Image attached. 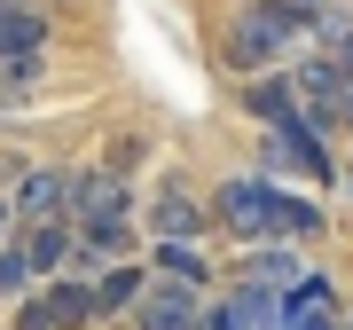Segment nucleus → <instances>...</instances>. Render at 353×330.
<instances>
[{"mask_svg": "<svg viewBox=\"0 0 353 330\" xmlns=\"http://www.w3.org/2000/svg\"><path fill=\"white\" fill-rule=\"evenodd\" d=\"M299 32H306V16L299 8H267V0H252V8H236V24H228V64L236 71H267L275 55L299 48Z\"/></svg>", "mask_w": 353, "mask_h": 330, "instance_id": "1", "label": "nucleus"}, {"mask_svg": "<svg viewBox=\"0 0 353 330\" xmlns=\"http://www.w3.org/2000/svg\"><path fill=\"white\" fill-rule=\"evenodd\" d=\"M212 220L236 244H259V236H275V181H259V173H243V181H220V197H212Z\"/></svg>", "mask_w": 353, "mask_h": 330, "instance_id": "2", "label": "nucleus"}, {"mask_svg": "<svg viewBox=\"0 0 353 330\" xmlns=\"http://www.w3.org/2000/svg\"><path fill=\"white\" fill-rule=\"evenodd\" d=\"M290 95H299V118L306 126H345V71L330 64V55H314V64H299V79H290Z\"/></svg>", "mask_w": 353, "mask_h": 330, "instance_id": "3", "label": "nucleus"}, {"mask_svg": "<svg viewBox=\"0 0 353 330\" xmlns=\"http://www.w3.org/2000/svg\"><path fill=\"white\" fill-rule=\"evenodd\" d=\"M63 213H71V173L63 165H32L24 189L8 197V220H24V229L32 220H63Z\"/></svg>", "mask_w": 353, "mask_h": 330, "instance_id": "4", "label": "nucleus"}, {"mask_svg": "<svg viewBox=\"0 0 353 330\" xmlns=\"http://www.w3.org/2000/svg\"><path fill=\"white\" fill-rule=\"evenodd\" d=\"M259 142H267V165H299V181H322V173H330V157H322V134L306 126V118H290V126L259 134Z\"/></svg>", "mask_w": 353, "mask_h": 330, "instance_id": "5", "label": "nucleus"}, {"mask_svg": "<svg viewBox=\"0 0 353 330\" xmlns=\"http://www.w3.org/2000/svg\"><path fill=\"white\" fill-rule=\"evenodd\" d=\"M196 315H204V299L173 291V283H157V291L134 299V330H196Z\"/></svg>", "mask_w": 353, "mask_h": 330, "instance_id": "6", "label": "nucleus"}, {"mask_svg": "<svg viewBox=\"0 0 353 330\" xmlns=\"http://www.w3.org/2000/svg\"><path fill=\"white\" fill-rule=\"evenodd\" d=\"M8 252L24 260V275H48V283H55V267L71 260V229H63V220H32V229L8 244Z\"/></svg>", "mask_w": 353, "mask_h": 330, "instance_id": "7", "label": "nucleus"}, {"mask_svg": "<svg viewBox=\"0 0 353 330\" xmlns=\"http://www.w3.org/2000/svg\"><path fill=\"white\" fill-rule=\"evenodd\" d=\"M150 229H157V244H196L204 204L181 189V181H165V189H157V204H150Z\"/></svg>", "mask_w": 353, "mask_h": 330, "instance_id": "8", "label": "nucleus"}, {"mask_svg": "<svg viewBox=\"0 0 353 330\" xmlns=\"http://www.w3.org/2000/svg\"><path fill=\"white\" fill-rule=\"evenodd\" d=\"M306 275H314V267H306L299 252H252L236 283H252V291H275V299H290V291H299Z\"/></svg>", "mask_w": 353, "mask_h": 330, "instance_id": "9", "label": "nucleus"}, {"mask_svg": "<svg viewBox=\"0 0 353 330\" xmlns=\"http://www.w3.org/2000/svg\"><path fill=\"white\" fill-rule=\"evenodd\" d=\"M157 283H173V291H204V283H212V260L196 252V244H157Z\"/></svg>", "mask_w": 353, "mask_h": 330, "instance_id": "10", "label": "nucleus"}, {"mask_svg": "<svg viewBox=\"0 0 353 330\" xmlns=\"http://www.w3.org/2000/svg\"><path fill=\"white\" fill-rule=\"evenodd\" d=\"M87 291H94V315H126V307L141 299V267H134V260H110Z\"/></svg>", "mask_w": 353, "mask_h": 330, "instance_id": "11", "label": "nucleus"}, {"mask_svg": "<svg viewBox=\"0 0 353 330\" xmlns=\"http://www.w3.org/2000/svg\"><path fill=\"white\" fill-rule=\"evenodd\" d=\"M243 110L275 134V126H290V118H299V95H290V79H252V87H243Z\"/></svg>", "mask_w": 353, "mask_h": 330, "instance_id": "12", "label": "nucleus"}, {"mask_svg": "<svg viewBox=\"0 0 353 330\" xmlns=\"http://www.w3.org/2000/svg\"><path fill=\"white\" fill-rule=\"evenodd\" d=\"M39 307H48L55 330H87V322H94V291H87V283H63V275L39 291Z\"/></svg>", "mask_w": 353, "mask_h": 330, "instance_id": "13", "label": "nucleus"}, {"mask_svg": "<svg viewBox=\"0 0 353 330\" xmlns=\"http://www.w3.org/2000/svg\"><path fill=\"white\" fill-rule=\"evenodd\" d=\"M39 39H48V16L0 8V64H16V55H39Z\"/></svg>", "mask_w": 353, "mask_h": 330, "instance_id": "14", "label": "nucleus"}, {"mask_svg": "<svg viewBox=\"0 0 353 330\" xmlns=\"http://www.w3.org/2000/svg\"><path fill=\"white\" fill-rule=\"evenodd\" d=\"M322 229V213L306 197H290V189H275V236H314Z\"/></svg>", "mask_w": 353, "mask_h": 330, "instance_id": "15", "label": "nucleus"}, {"mask_svg": "<svg viewBox=\"0 0 353 330\" xmlns=\"http://www.w3.org/2000/svg\"><path fill=\"white\" fill-rule=\"evenodd\" d=\"M32 291V275H24V260L8 252V244H0V299H24Z\"/></svg>", "mask_w": 353, "mask_h": 330, "instance_id": "16", "label": "nucleus"}, {"mask_svg": "<svg viewBox=\"0 0 353 330\" xmlns=\"http://www.w3.org/2000/svg\"><path fill=\"white\" fill-rule=\"evenodd\" d=\"M16 330H55V322H48V307H39V299H24V307H16Z\"/></svg>", "mask_w": 353, "mask_h": 330, "instance_id": "17", "label": "nucleus"}, {"mask_svg": "<svg viewBox=\"0 0 353 330\" xmlns=\"http://www.w3.org/2000/svg\"><path fill=\"white\" fill-rule=\"evenodd\" d=\"M267 8H299V16H306V8H322V0H267Z\"/></svg>", "mask_w": 353, "mask_h": 330, "instance_id": "18", "label": "nucleus"}, {"mask_svg": "<svg viewBox=\"0 0 353 330\" xmlns=\"http://www.w3.org/2000/svg\"><path fill=\"white\" fill-rule=\"evenodd\" d=\"M0 236H8V197H0Z\"/></svg>", "mask_w": 353, "mask_h": 330, "instance_id": "19", "label": "nucleus"}, {"mask_svg": "<svg viewBox=\"0 0 353 330\" xmlns=\"http://www.w3.org/2000/svg\"><path fill=\"white\" fill-rule=\"evenodd\" d=\"M338 330H353V315H345V322H338Z\"/></svg>", "mask_w": 353, "mask_h": 330, "instance_id": "20", "label": "nucleus"}, {"mask_svg": "<svg viewBox=\"0 0 353 330\" xmlns=\"http://www.w3.org/2000/svg\"><path fill=\"white\" fill-rule=\"evenodd\" d=\"M0 8H16V0H0Z\"/></svg>", "mask_w": 353, "mask_h": 330, "instance_id": "21", "label": "nucleus"}, {"mask_svg": "<svg viewBox=\"0 0 353 330\" xmlns=\"http://www.w3.org/2000/svg\"><path fill=\"white\" fill-rule=\"evenodd\" d=\"M267 330H283V322H267Z\"/></svg>", "mask_w": 353, "mask_h": 330, "instance_id": "22", "label": "nucleus"}]
</instances>
